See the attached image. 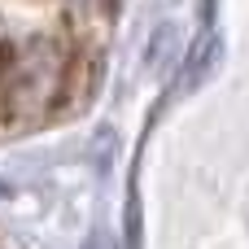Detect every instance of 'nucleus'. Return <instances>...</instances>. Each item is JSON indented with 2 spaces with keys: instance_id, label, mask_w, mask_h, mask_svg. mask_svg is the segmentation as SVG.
<instances>
[{
  "instance_id": "obj_1",
  "label": "nucleus",
  "mask_w": 249,
  "mask_h": 249,
  "mask_svg": "<svg viewBox=\"0 0 249 249\" xmlns=\"http://www.w3.org/2000/svg\"><path fill=\"white\" fill-rule=\"evenodd\" d=\"M57 74H61V61L48 44H31V48H18V57L9 61V92L13 101L22 105H48L57 96Z\"/></svg>"
}]
</instances>
